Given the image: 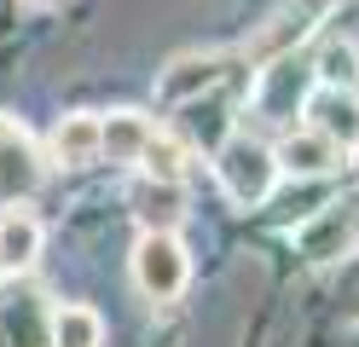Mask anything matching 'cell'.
<instances>
[{
    "instance_id": "1",
    "label": "cell",
    "mask_w": 359,
    "mask_h": 347,
    "mask_svg": "<svg viewBox=\"0 0 359 347\" xmlns=\"http://www.w3.org/2000/svg\"><path fill=\"white\" fill-rule=\"evenodd\" d=\"M215 179H220V191H226L238 208H255L273 197V185H278V156L261 145V139L250 133H232L226 145L215 151Z\"/></svg>"
},
{
    "instance_id": "2",
    "label": "cell",
    "mask_w": 359,
    "mask_h": 347,
    "mask_svg": "<svg viewBox=\"0 0 359 347\" xmlns=\"http://www.w3.org/2000/svg\"><path fill=\"white\" fill-rule=\"evenodd\" d=\"M191 278V261H186V243L174 231H145L140 249H133V284H140L151 301H174Z\"/></svg>"
},
{
    "instance_id": "3",
    "label": "cell",
    "mask_w": 359,
    "mask_h": 347,
    "mask_svg": "<svg viewBox=\"0 0 359 347\" xmlns=\"http://www.w3.org/2000/svg\"><path fill=\"white\" fill-rule=\"evenodd\" d=\"M307 93H313V69L296 64V53L266 58L261 81H255V116L261 122H290V116L307 104Z\"/></svg>"
},
{
    "instance_id": "4",
    "label": "cell",
    "mask_w": 359,
    "mask_h": 347,
    "mask_svg": "<svg viewBox=\"0 0 359 347\" xmlns=\"http://www.w3.org/2000/svg\"><path fill=\"white\" fill-rule=\"evenodd\" d=\"M35 185H41V151H35V139L18 122L0 116V208L24 203Z\"/></svg>"
},
{
    "instance_id": "5",
    "label": "cell",
    "mask_w": 359,
    "mask_h": 347,
    "mask_svg": "<svg viewBox=\"0 0 359 347\" xmlns=\"http://www.w3.org/2000/svg\"><path fill=\"white\" fill-rule=\"evenodd\" d=\"M353 243H359V215H353V208H325L319 220H307V226L296 231V249L307 254L313 266L353 254Z\"/></svg>"
},
{
    "instance_id": "6",
    "label": "cell",
    "mask_w": 359,
    "mask_h": 347,
    "mask_svg": "<svg viewBox=\"0 0 359 347\" xmlns=\"http://www.w3.org/2000/svg\"><path fill=\"white\" fill-rule=\"evenodd\" d=\"M302 116H307L313 133L336 139L342 151L359 145V99H353V93H342V87H313L307 104H302Z\"/></svg>"
},
{
    "instance_id": "7",
    "label": "cell",
    "mask_w": 359,
    "mask_h": 347,
    "mask_svg": "<svg viewBox=\"0 0 359 347\" xmlns=\"http://www.w3.org/2000/svg\"><path fill=\"white\" fill-rule=\"evenodd\" d=\"M273 156H278V168H284V174H296V179H319V174H330L336 162H342V145H336V139H325V133H313V128H290V133H284V145H278Z\"/></svg>"
},
{
    "instance_id": "8",
    "label": "cell",
    "mask_w": 359,
    "mask_h": 347,
    "mask_svg": "<svg viewBox=\"0 0 359 347\" xmlns=\"http://www.w3.org/2000/svg\"><path fill=\"white\" fill-rule=\"evenodd\" d=\"M133 220H140L145 231H174L180 220H186V191H180V179H140L133 185Z\"/></svg>"
},
{
    "instance_id": "9",
    "label": "cell",
    "mask_w": 359,
    "mask_h": 347,
    "mask_svg": "<svg viewBox=\"0 0 359 347\" xmlns=\"http://www.w3.org/2000/svg\"><path fill=\"white\" fill-rule=\"evenodd\" d=\"M151 133H156V122H151L145 110H110V116H99V156L140 162L145 145H151Z\"/></svg>"
},
{
    "instance_id": "10",
    "label": "cell",
    "mask_w": 359,
    "mask_h": 347,
    "mask_svg": "<svg viewBox=\"0 0 359 347\" xmlns=\"http://www.w3.org/2000/svg\"><path fill=\"white\" fill-rule=\"evenodd\" d=\"M325 12H330V0H302V6L278 12V18H273V29H261V41L250 46V58H255V64H266V58H284L296 41H307V35H313V23H319Z\"/></svg>"
},
{
    "instance_id": "11",
    "label": "cell",
    "mask_w": 359,
    "mask_h": 347,
    "mask_svg": "<svg viewBox=\"0 0 359 347\" xmlns=\"http://www.w3.org/2000/svg\"><path fill=\"white\" fill-rule=\"evenodd\" d=\"M41 261V220L29 208H0V272H29Z\"/></svg>"
},
{
    "instance_id": "12",
    "label": "cell",
    "mask_w": 359,
    "mask_h": 347,
    "mask_svg": "<svg viewBox=\"0 0 359 347\" xmlns=\"http://www.w3.org/2000/svg\"><path fill=\"white\" fill-rule=\"evenodd\" d=\"M47 151H53L58 168H87V162H99V116H87V110L64 116V122L53 128Z\"/></svg>"
},
{
    "instance_id": "13",
    "label": "cell",
    "mask_w": 359,
    "mask_h": 347,
    "mask_svg": "<svg viewBox=\"0 0 359 347\" xmlns=\"http://www.w3.org/2000/svg\"><path fill=\"white\" fill-rule=\"evenodd\" d=\"M226 53H203V58H174L168 64V76H163V99H174V104H186V99H197L203 87H215L220 76H226Z\"/></svg>"
},
{
    "instance_id": "14",
    "label": "cell",
    "mask_w": 359,
    "mask_h": 347,
    "mask_svg": "<svg viewBox=\"0 0 359 347\" xmlns=\"http://www.w3.org/2000/svg\"><path fill=\"white\" fill-rule=\"evenodd\" d=\"M53 347H104V318L93 307H58L53 313Z\"/></svg>"
},
{
    "instance_id": "15",
    "label": "cell",
    "mask_w": 359,
    "mask_h": 347,
    "mask_svg": "<svg viewBox=\"0 0 359 347\" xmlns=\"http://www.w3.org/2000/svg\"><path fill=\"white\" fill-rule=\"evenodd\" d=\"M313 81L319 87H342V93H359V46L353 41H330L319 64H313Z\"/></svg>"
},
{
    "instance_id": "16",
    "label": "cell",
    "mask_w": 359,
    "mask_h": 347,
    "mask_svg": "<svg viewBox=\"0 0 359 347\" xmlns=\"http://www.w3.org/2000/svg\"><path fill=\"white\" fill-rule=\"evenodd\" d=\"M140 168L151 179H186V145L180 139H163V133H151V145L140 156Z\"/></svg>"
},
{
    "instance_id": "17",
    "label": "cell",
    "mask_w": 359,
    "mask_h": 347,
    "mask_svg": "<svg viewBox=\"0 0 359 347\" xmlns=\"http://www.w3.org/2000/svg\"><path fill=\"white\" fill-rule=\"evenodd\" d=\"M29 6H53V0H29Z\"/></svg>"
},
{
    "instance_id": "18",
    "label": "cell",
    "mask_w": 359,
    "mask_h": 347,
    "mask_svg": "<svg viewBox=\"0 0 359 347\" xmlns=\"http://www.w3.org/2000/svg\"><path fill=\"white\" fill-rule=\"evenodd\" d=\"M353 151H359V145H353Z\"/></svg>"
}]
</instances>
